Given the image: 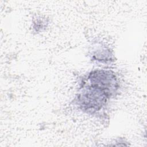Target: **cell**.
I'll return each mask as SVG.
<instances>
[{
  "mask_svg": "<svg viewBox=\"0 0 147 147\" xmlns=\"http://www.w3.org/2000/svg\"><path fill=\"white\" fill-rule=\"evenodd\" d=\"M89 84L102 89L111 95L119 88L118 82L115 74L106 69L92 71L87 76Z\"/></svg>",
  "mask_w": 147,
  "mask_h": 147,
  "instance_id": "7a4b0ae2",
  "label": "cell"
},
{
  "mask_svg": "<svg viewBox=\"0 0 147 147\" xmlns=\"http://www.w3.org/2000/svg\"><path fill=\"white\" fill-rule=\"evenodd\" d=\"M111 94L98 87L87 84L83 87L76 98V103L81 110L94 114L101 110L107 103Z\"/></svg>",
  "mask_w": 147,
  "mask_h": 147,
  "instance_id": "6da1fadb",
  "label": "cell"
},
{
  "mask_svg": "<svg viewBox=\"0 0 147 147\" xmlns=\"http://www.w3.org/2000/svg\"><path fill=\"white\" fill-rule=\"evenodd\" d=\"M110 52L108 51H106L105 49H99L98 51H96V52H95L93 58L95 59V60H98L100 61H105L106 62L107 61L110 60Z\"/></svg>",
  "mask_w": 147,
  "mask_h": 147,
  "instance_id": "3957f363",
  "label": "cell"
}]
</instances>
